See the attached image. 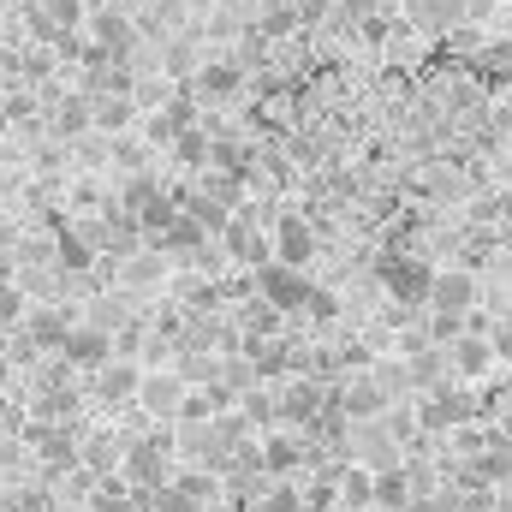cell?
I'll return each instance as SVG.
<instances>
[{"label": "cell", "instance_id": "25", "mask_svg": "<svg viewBox=\"0 0 512 512\" xmlns=\"http://www.w3.org/2000/svg\"><path fill=\"white\" fill-rule=\"evenodd\" d=\"M489 346H495V364H512V322L489 328Z\"/></svg>", "mask_w": 512, "mask_h": 512}, {"label": "cell", "instance_id": "27", "mask_svg": "<svg viewBox=\"0 0 512 512\" xmlns=\"http://www.w3.org/2000/svg\"><path fill=\"white\" fill-rule=\"evenodd\" d=\"M0 387H6V352H0Z\"/></svg>", "mask_w": 512, "mask_h": 512}, {"label": "cell", "instance_id": "23", "mask_svg": "<svg viewBox=\"0 0 512 512\" xmlns=\"http://www.w3.org/2000/svg\"><path fill=\"white\" fill-rule=\"evenodd\" d=\"M54 131H60V137L96 131V126H90V96H66V102H54Z\"/></svg>", "mask_w": 512, "mask_h": 512}, {"label": "cell", "instance_id": "15", "mask_svg": "<svg viewBox=\"0 0 512 512\" xmlns=\"http://www.w3.org/2000/svg\"><path fill=\"white\" fill-rule=\"evenodd\" d=\"M334 405H340L346 417H382L393 399H387V387L376 382V370H364V376H352L346 387H334Z\"/></svg>", "mask_w": 512, "mask_h": 512}, {"label": "cell", "instance_id": "17", "mask_svg": "<svg viewBox=\"0 0 512 512\" xmlns=\"http://www.w3.org/2000/svg\"><path fill=\"white\" fill-rule=\"evenodd\" d=\"M447 358H453V376H465V382H477V376L495 370V346H489V334H471V328L447 346Z\"/></svg>", "mask_w": 512, "mask_h": 512}, {"label": "cell", "instance_id": "5", "mask_svg": "<svg viewBox=\"0 0 512 512\" xmlns=\"http://www.w3.org/2000/svg\"><path fill=\"white\" fill-rule=\"evenodd\" d=\"M471 417H477V399H471V393H459L453 382L423 387V399H417V423H423L429 435H441V429H465Z\"/></svg>", "mask_w": 512, "mask_h": 512}, {"label": "cell", "instance_id": "9", "mask_svg": "<svg viewBox=\"0 0 512 512\" xmlns=\"http://www.w3.org/2000/svg\"><path fill=\"white\" fill-rule=\"evenodd\" d=\"M274 399H280V423H292V429L322 423V411L334 405V399H328V387L316 382V376H292V382L280 387Z\"/></svg>", "mask_w": 512, "mask_h": 512}, {"label": "cell", "instance_id": "14", "mask_svg": "<svg viewBox=\"0 0 512 512\" xmlns=\"http://www.w3.org/2000/svg\"><path fill=\"white\" fill-rule=\"evenodd\" d=\"M376 501V471L364 465V459H346V465H334V507L340 512H358Z\"/></svg>", "mask_w": 512, "mask_h": 512}, {"label": "cell", "instance_id": "11", "mask_svg": "<svg viewBox=\"0 0 512 512\" xmlns=\"http://www.w3.org/2000/svg\"><path fill=\"white\" fill-rule=\"evenodd\" d=\"M429 310H447V316H471V310H477V274H471V268H435V286H429Z\"/></svg>", "mask_w": 512, "mask_h": 512}, {"label": "cell", "instance_id": "8", "mask_svg": "<svg viewBox=\"0 0 512 512\" xmlns=\"http://www.w3.org/2000/svg\"><path fill=\"white\" fill-rule=\"evenodd\" d=\"M137 387H143V370H137L131 352H114L102 370H90V393L102 405H137Z\"/></svg>", "mask_w": 512, "mask_h": 512}, {"label": "cell", "instance_id": "3", "mask_svg": "<svg viewBox=\"0 0 512 512\" xmlns=\"http://www.w3.org/2000/svg\"><path fill=\"white\" fill-rule=\"evenodd\" d=\"M251 292H256V298H268V304H274V310L286 316V310H304L316 286L304 280V268H292V262H280V256H268L262 268H251Z\"/></svg>", "mask_w": 512, "mask_h": 512}, {"label": "cell", "instance_id": "2", "mask_svg": "<svg viewBox=\"0 0 512 512\" xmlns=\"http://www.w3.org/2000/svg\"><path fill=\"white\" fill-rule=\"evenodd\" d=\"M227 501V477L215 465H185L173 471V483L161 489V507L167 512H215Z\"/></svg>", "mask_w": 512, "mask_h": 512}, {"label": "cell", "instance_id": "12", "mask_svg": "<svg viewBox=\"0 0 512 512\" xmlns=\"http://www.w3.org/2000/svg\"><path fill=\"white\" fill-rule=\"evenodd\" d=\"M268 239H274V256L292 262V268H310V262H316V227H310L304 215H274Z\"/></svg>", "mask_w": 512, "mask_h": 512}, {"label": "cell", "instance_id": "26", "mask_svg": "<svg viewBox=\"0 0 512 512\" xmlns=\"http://www.w3.org/2000/svg\"><path fill=\"white\" fill-rule=\"evenodd\" d=\"M358 512H399V507H382V501H370V507H358Z\"/></svg>", "mask_w": 512, "mask_h": 512}, {"label": "cell", "instance_id": "10", "mask_svg": "<svg viewBox=\"0 0 512 512\" xmlns=\"http://www.w3.org/2000/svg\"><path fill=\"white\" fill-rule=\"evenodd\" d=\"M30 24H36L48 42H72V36L90 24V0H36V6H30Z\"/></svg>", "mask_w": 512, "mask_h": 512}, {"label": "cell", "instance_id": "1", "mask_svg": "<svg viewBox=\"0 0 512 512\" xmlns=\"http://www.w3.org/2000/svg\"><path fill=\"white\" fill-rule=\"evenodd\" d=\"M120 477H126L131 495H155V489H167V483H173V441H167V435H137V441H126V453H120Z\"/></svg>", "mask_w": 512, "mask_h": 512}, {"label": "cell", "instance_id": "19", "mask_svg": "<svg viewBox=\"0 0 512 512\" xmlns=\"http://www.w3.org/2000/svg\"><path fill=\"white\" fill-rule=\"evenodd\" d=\"M137 96H90V126L108 131V137H126L131 126H137Z\"/></svg>", "mask_w": 512, "mask_h": 512}, {"label": "cell", "instance_id": "6", "mask_svg": "<svg viewBox=\"0 0 512 512\" xmlns=\"http://www.w3.org/2000/svg\"><path fill=\"white\" fill-rule=\"evenodd\" d=\"M185 393H191V382H185L179 370H143L137 411H143V417H155V423H179V411H185Z\"/></svg>", "mask_w": 512, "mask_h": 512}, {"label": "cell", "instance_id": "4", "mask_svg": "<svg viewBox=\"0 0 512 512\" xmlns=\"http://www.w3.org/2000/svg\"><path fill=\"white\" fill-rule=\"evenodd\" d=\"M382 286L393 292V304L405 310H429V286H435V268L423 256H382Z\"/></svg>", "mask_w": 512, "mask_h": 512}, {"label": "cell", "instance_id": "7", "mask_svg": "<svg viewBox=\"0 0 512 512\" xmlns=\"http://www.w3.org/2000/svg\"><path fill=\"white\" fill-rule=\"evenodd\" d=\"M114 352H120V346H114V328H102V322H72L66 340H60V358H66L78 376H84V370H102Z\"/></svg>", "mask_w": 512, "mask_h": 512}, {"label": "cell", "instance_id": "13", "mask_svg": "<svg viewBox=\"0 0 512 512\" xmlns=\"http://www.w3.org/2000/svg\"><path fill=\"white\" fill-rule=\"evenodd\" d=\"M256 453H262V471H268V477H292V471H298V465L310 459L292 423H274V429L262 435V447H256Z\"/></svg>", "mask_w": 512, "mask_h": 512}, {"label": "cell", "instance_id": "21", "mask_svg": "<svg viewBox=\"0 0 512 512\" xmlns=\"http://www.w3.org/2000/svg\"><path fill=\"white\" fill-rule=\"evenodd\" d=\"M239 512H304V489L292 477H268L251 501H239Z\"/></svg>", "mask_w": 512, "mask_h": 512}, {"label": "cell", "instance_id": "22", "mask_svg": "<svg viewBox=\"0 0 512 512\" xmlns=\"http://www.w3.org/2000/svg\"><path fill=\"white\" fill-rule=\"evenodd\" d=\"M167 149H173V161H179L185 173H203V167L215 161V137H209L203 126H185L173 143H167Z\"/></svg>", "mask_w": 512, "mask_h": 512}, {"label": "cell", "instance_id": "20", "mask_svg": "<svg viewBox=\"0 0 512 512\" xmlns=\"http://www.w3.org/2000/svg\"><path fill=\"white\" fill-rule=\"evenodd\" d=\"M24 340L36 346V352H60V340H66V328H72V316L66 310H24Z\"/></svg>", "mask_w": 512, "mask_h": 512}, {"label": "cell", "instance_id": "18", "mask_svg": "<svg viewBox=\"0 0 512 512\" xmlns=\"http://www.w3.org/2000/svg\"><path fill=\"white\" fill-rule=\"evenodd\" d=\"M209 239H215V233H209V227H203L197 215H185V209H179V215H173V227H167V233H161L155 245H161L167 256H185V262H191V256L209 251Z\"/></svg>", "mask_w": 512, "mask_h": 512}, {"label": "cell", "instance_id": "16", "mask_svg": "<svg viewBox=\"0 0 512 512\" xmlns=\"http://www.w3.org/2000/svg\"><path fill=\"white\" fill-rule=\"evenodd\" d=\"M245 90V66L239 60H203L197 66V96L203 102H233Z\"/></svg>", "mask_w": 512, "mask_h": 512}, {"label": "cell", "instance_id": "28", "mask_svg": "<svg viewBox=\"0 0 512 512\" xmlns=\"http://www.w3.org/2000/svg\"><path fill=\"white\" fill-rule=\"evenodd\" d=\"M453 512H459V507H453Z\"/></svg>", "mask_w": 512, "mask_h": 512}, {"label": "cell", "instance_id": "24", "mask_svg": "<svg viewBox=\"0 0 512 512\" xmlns=\"http://www.w3.org/2000/svg\"><path fill=\"white\" fill-rule=\"evenodd\" d=\"M24 310H30V304H24V292L12 286V274H0V334H6V328H18V322H24Z\"/></svg>", "mask_w": 512, "mask_h": 512}]
</instances>
